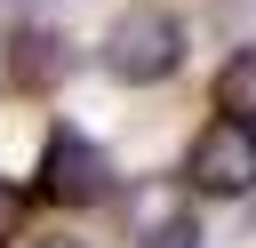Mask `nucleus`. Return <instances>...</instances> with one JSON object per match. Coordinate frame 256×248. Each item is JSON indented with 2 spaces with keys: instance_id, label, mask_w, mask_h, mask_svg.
<instances>
[{
  "instance_id": "1",
  "label": "nucleus",
  "mask_w": 256,
  "mask_h": 248,
  "mask_svg": "<svg viewBox=\"0 0 256 248\" xmlns=\"http://www.w3.org/2000/svg\"><path fill=\"white\" fill-rule=\"evenodd\" d=\"M176 64H184V24H176L168 8L136 0V8H120V16L104 24V72H112L120 88H160Z\"/></svg>"
},
{
  "instance_id": "4",
  "label": "nucleus",
  "mask_w": 256,
  "mask_h": 248,
  "mask_svg": "<svg viewBox=\"0 0 256 248\" xmlns=\"http://www.w3.org/2000/svg\"><path fill=\"white\" fill-rule=\"evenodd\" d=\"M64 72H72V40H64L56 24H16V32H8V48H0V80H8V88L48 96Z\"/></svg>"
},
{
  "instance_id": "7",
  "label": "nucleus",
  "mask_w": 256,
  "mask_h": 248,
  "mask_svg": "<svg viewBox=\"0 0 256 248\" xmlns=\"http://www.w3.org/2000/svg\"><path fill=\"white\" fill-rule=\"evenodd\" d=\"M144 248H200V224H192V216H184V224H168V232H152V240H144Z\"/></svg>"
},
{
  "instance_id": "5",
  "label": "nucleus",
  "mask_w": 256,
  "mask_h": 248,
  "mask_svg": "<svg viewBox=\"0 0 256 248\" xmlns=\"http://www.w3.org/2000/svg\"><path fill=\"white\" fill-rule=\"evenodd\" d=\"M208 96H216L224 120H248V128H256V48H232V56L216 64V88H208Z\"/></svg>"
},
{
  "instance_id": "3",
  "label": "nucleus",
  "mask_w": 256,
  "mask_h": 248,
  "mask_svg": "<svg viewBox=\"0 0 256 248\" xmlns=\"http://www.w3.org/2000/svg\"><path fill=\"white\" fill-rule=\"evenodd\" d=\"M176 184H184V192H208V200H240V192H256V128L216 112V120L192 136Z\"/></svg>"
},
{
  "instance_id": "6",
  "label": "nucleus",
  "mask_w": 256,
  "mask_h": 248,
  "mask_svg": "<svg viewBox=\"0 0 256 248\" xmlns=\"http://www.w3.org/2000/svg\"><path fill=\"white\" fill-rule=\"evenodd\" d=\"M16 224H24V192L0 176V240H16Z\"/></svg>"
},
{
  "instance_id": "2",
  "label": "nucleus",
  "mask_w": 256,
  "mask_h": 248,
  "mask_svg": "<svg viewBox=\"0 0 256 248\" xmlns=\"http://www.w3.org/2000/svg\"><path fill=\"white\" fill-rule=\"evenodd\" d=\"M32 176H40V184H32L40 200H56V208H96V200H112V176H120V168H112L104 144H88L80 128L56 120V128L40 136V168H32Z\"/></svg>"
},
{
  "instance_id": "8",
  "label": "nucleus",
  "mask_w": 256,
  "mask_h": 248,
  "mask_svg": "<svg viewBox=\"0 0 256 248\" xmlns=\"http://www.w3.org/2000/svg\"><path fill=\"white\" fill-rule=\"evenodd\" d=\"M32 248H88V240H64V232H56V240H32Z\"/></svg>"
}]
</instances>
